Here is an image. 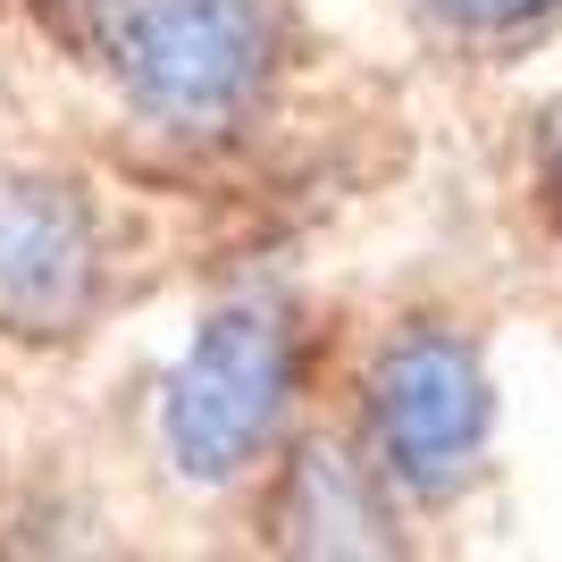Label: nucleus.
Segmentation results:
<instances>
[{"instance_id": "obj_4", "label": "nucleus", "mask_w": 562, "mask_h": 562, "mask_svg": "<svg viewBox=\"0 0 562 562\" xmlns=\"http://www.w3.org/2000/svg\"><path fill=\"white\" fill-rule=\"evenodd\" d=\"M101 285L93 202L68 177H0V328L76 336Z\"/></svg>"}, {"instance_id": "obj_7", "label": "nucleus", "mask_w": 562, "mask_h": 562, "mask_svg": "<svg viewBox=\"0 0 562 562\" xmlns=\"http://www.w3.org/2000/svg\"><path fill=\"white\" fill-rule=\"evenodd\" d=\"M538 177H546V202H554V227H562V101L546 110V135H538Z\"/></svg>"}, {"instance_id": "obj_1", "label": "nucleus", "mask_w": 562, "mask_h": 562, "mask_svg": "<svg viewBox=\"0 0 562 562\" xmlns=\"http://www.w3.org/2000/svg\"><path fill=\"white\" fill-rule=\"evenodd\" d=\"M101 68L160 126H227L278 76V25L260 0H85Z\"/></svg>"}, {"instance_id": "obj_6", "label": "nucleus", "mask_w": 562, "mask_h": 562, "mask_svg": "<svg viewBox=\"0 0 562 562\" xmlns=\"http://www.w3.org/2000/svg\"><path fill=\"white\" fill-rule=\"evenodd\" d=\"M437 18H453V25H470V34H513V25H538V18H554L562 0H428Z\"/></svg>"}, {"instance_id": "obj_5", "label": "nucleus", "mask_w": 562, "mask_h": 562, "mask_svg": "<svg viewBox=\"0 0 562 562\" xmlns=\"http://www.w3.org/2000/svg\"><path fill=\"white\" fill-rule=\"evenodd\" d=\"M278 538L294 554H395L386 538V504L361 479V462H345L336 446H303L278 495Z\"/></svg>"}, {"instance_id": "obj_2", "label": "nucleus", "mask_w": 562, "mask_h": 562, "mask_svg": "<svg viewBox=\"0 0 562 562\" xmlns=\"http://www.w3.org/2000/svg\"><path fill=\"white\" fill-rule=\"evenodd\" d=\"M294 403V328L269 294H235L193 328L186 361L160 386V446L177 479L227 487L278 446Z\"/></svg>"}, {"instance_id": "obj_3", "label": "nucleus", "mask_w": 562, "mask_h": 562, "mask_svg": "<svg viewBox=\"0 0 562 562\" xmlns=\"http://www.w3.org/2000/svg\"><path fill=\"white\" fill-rule=\"evenodd\" d=\"M370 453L378 479L446 504L487 453V370L453 328H403L370 361Z\"/></svg>"}]
</instances>
